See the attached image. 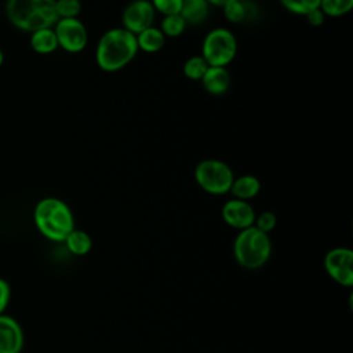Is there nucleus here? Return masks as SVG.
I'll return each mask as SVG.
<instances>
[{
	"label": "nucleus",
	"mask_w": 353,
	"mask_h": 353,
	"mask_svg": "<svg viewBox=\"0 0 353 353\" xmlns=\"http://www.w3.org/2000/svg\"><path fill=\"white\" fill-rule=\"evenodd\" d=\"M137 37L124 28L106 30L95 48V62L103 72H117L125 68L138 54Z\"/></svg>",
	"instance_id": "f257e3e1"
},
{
	"label": "nucleus",
	"mask_w": 353,
	"mask_h": 353,
	"mask_svg": "<svg viewBox=\"0 0 353 353\" xmlns=\"http://www.w3.org/2000/svg\"><path fill=\"white\" fill-rule=\"evenodd\" d=\"M4 11L10 23L26 33L52 28L58 21L55 0H7Z\"/></svg>",
	"instance_id": "f03ea898"
},
{
	"label": "nucleus",
	"mask_w": 353,
	"mask_h": 353,
	"mask_svg": "<svg viewBox=\"0 0 353 353\" xmlns=\"http://www.w3.org/2000/svg\"><path fill=\"white\" fill-rule=\"evenodd\" d=\"M33 222L40 234L51 241H63L74 229L70 207L58 197H44L33 210Z\"/></svg>",
	"instance_id": "7ed1b4c3"
},
{
	"label": "nucleus",
	"mask_w": 353,
	"mask_h": 353,
	"mask_svg": "<svg viewBox=\"0 0 353 353\" xmlns=\"http://www.w3.org/2000/svg\"><path fill=\"white\" fill-rule=\"evenodd\" d=\"M272 254V243L268 233L255 226L239 232L233 241V255L236 262L248 270H255L266 265Z\"/></svg>",
	"instance_id": "20e7f679"
},
{
	"label": "nucleus",
	"mask_w": 353,
	"mask_h": 353,
	"mask_svg": "<svg viewBox=\"0 0 353 353\" xmlns=\"http://www.w3.org/2000/svg\"><path fill=\"white\" fill-rule=\"evenodd\" d=\"M194 181L207 193L214 196L226 194L234 179L233 170L222 160L205 159L194 167Z\"/></svg>",
	"instance_id": "39448f33"
},
{
	"label": "nucleus",
	"mask_w": 353,
	"mask_h": 353,
	"mask_svg": "<svg viewBox=\"0 0 353 353\" xmlns=\"http://www.w3.org/2000/svg\"><path fill=\"white\" fill-rule=\"evenodd\" d=\"M237 54V40L232 30L226 28L211 29L201 44V57L208 66L226 68Z\"/></svg>",
	"instance_id": "423d86ee"
},
{
	"label": "nucleus",
	"mask_w": 353,
	"mask_h": 353,
	"mask_svg": "<svg viewBox=\"0 0 353 353\" xmlns=\"http://www.w3.org/2000/svg\"><path fill=\"white\" fill-rule=\"evenodd\" d=\"M58 47L70 54L81 52L88 43V30L79 18H62L52 26Z\"/></svg>",
	"instance_id": "0eeeda50"
},
{
	"label": "nucleus",
	"mask_w": 353,
	"mask_h": 353,
	"mask_svg": "<svg viewBox=\"0 0 353 353\" xmlns=\"http://www.w3.org/2000/svg\"><path fill=\"white\" fill-rule=\"evenodd\" d=\"M324 269L335 283L350 287L353 284V251L346 247L330 250L324 256Z\"/></svg>",
	"instance_id": "6e6552de"
},
{
	"label": "nucleus",
	"mask_w": 353,
	"mask_h": 353,
	"mask_svg": "<svg viewBox=\"0 0 353 353\" xmlns=\"http://www.w3.org/2000/svg\"><path fill=\"white\" fill-rule=\"evenodd\" d=\"M156 11L150 0H132L125 6L121 14L123 28L132 34H138L142 30L153 26Z\"/></svg>",
	"instance_id": "1a4fd4ad"
},
{
	"label": "nucleus",
	"mask_w": 353,
	"mask_h": 353,
	"mask_svg": "<svg viewBox=\"0 0 353 353\" xmlns=\"http://www.w3.org/2000/svg\"><path fill=\"white\" fill-rule=\"evenodd\" d=\"M221 215L226 225L237 230H243L250 226H254L256 212L248 201L230 199L222 205Z\"/></svg>",
	"instance_id": "9d476101"
},
{
	"label": "nucleus",
	"mask_w": 353,
	"mask_h": 353,
	"mask_svg": "<svg viewBox=\"0 0 353 353\" xmlns=\"http://www.w3.org/2000/svg\"><path fill=\"white\" fill-rule=\"evenodd\" d=\"M25 335L21 324L11 316L0 314V353H21Z\"/></svg>",
	"instance_id": "9b49d317"
},
{
	"label": "nucleus",
	"mask_w": 353,
	"mask_h": 353,
	"mask_svg": "<svg viewBox=\"0 0 353 353\" xmlns=\"http://www.w3.org/2000/svg\"><path fill=\"white\" fill-rule=\"evenodd\" d=\"M200 81L208 94L223 95L230 87L232 77L228 68L208 66Z\"/></svg>",
	"instance_id": "f8f14e48"
},
{
	"label": "nucleus",
	"mask_w": 353,
	"mask_h": 353,
	"mask_svg": "<svg viewBox=\"0 0 353 353\" xmlns=\"http://www.w3.org/2000/svg\"><path fill=\"white\" fill-rule=\"evenodd\" d=\"M259 192H261V181L255 175H250V174H245L237 178L234 176L229 190L233 199H239L244 201H250L251 199L256 197Z\"/></svg>",
	"instance_id": "ddd939ff"
},
{
	"label": "nucleus",
	"mask_w": 353,
	"mask_h": 353,
	"mask_svg": "<svg viewBox=\"0 0 353 353\" xmlns=\"http://www.w3.org/2000/svg\"><path fill=\"white\" fill-rule=\"evenodd\" d=\"M210 12V3L207 0H182L181 17L185 19L186 25H200L203 23Z\"/></svg>",
	"instance_id": "4468645a"
},
{
	"label": "nucleus",
	"mask_w": 353,
	"mask_h": 353,
	"mask_svg": "<svg viewBox=\"0 0 353 353\" xmlns=\"http://www.w3.org/2000/svg\"><path fill=\"white\" fill-rule=\"evenodd\" d=\"M30 47L34 52L47 55L58 48V40L54 28H43L30 33Z\"/></svg>",
	"instance_id": "2eb2a0df"
},
{
	"label": "nucleus",
	"mask_w": 353,
	"mask_h": 353,
	"mask_svg": "<svg viewBox=\"0 0 353 353\" xmlns=\"http://www.w3.org/2000/svg\"><path fill=\"white\" fill-rule=\"evenodd\" d=\"M225 18L232 23H241L252 19L256 15V7L247 0H234L222 7Z\"/></svg>",
	"instance_id": "dca6fc26"
},
{
	"label": "nucleus",
	"mask_w": 353,
	"mask_h": 353,
	"mask_svg": "<svg viewBox=\"0 0 353 353\" xmlns=\"http://www.w3.org/2000/svg\"><path fill=\"white\" fill-rule=\"evenodd\" d=\"M135 37H137L138 50H142L148 54L159 52L165 44L164 33L160 30V28H156V26H150L142 30L141 33L135 34Z\"/></svg>",
	"instance_id": "f3484780"
},
{
	"label": "nucleus",
	"mask_w": 353,
	"mask_h": 353,
	"mask_svg": "<svg viewBox=\"0 0 353 353\" xmlns=\"http://www.w3.org/2000/svg\"><path fill=\"white\" fill-rule=\"evenodd\" d=\"M63 243H65L68 251L76 256L87 255L92 248L91 236L87 232H84L81 229H76V228L66 236Z\"/></svg>",
	"instance_id": "a211bd4d"
},
{
	"label": "nucleus",
	"mask_w": 353,
	"mask_h": 353,
	"mask_svg": "<svg viewBox=\"0 0 353 353\" xmlns=\"http://www.w3.org/2000/svg\"><path fill=\"white\" fill-rule=\"evenodd\" d=\"M320 10L327 17H343L353 8V0H320Z\"/></svg>",
	"instance_id": "6ab92c4d"
},
{
	"label": "nucleus",
	"mask_w": 353,
	"mask_h": 353,
	"mask_svg": "<svg viewBox=\"0 0 353 353\" xmlns=\"http://www.w3.org/2000/svg\"><path fill=\"white\" fill-rule=\"evenodd\" d=\"M208 69V63L201 55H192L189 57L182 66L183 76L190 80H201L205 70Z\"/></svg>",
	"instance_id": "aec40b11"
},
{
	"label": "nucleus",
	"mask_w": 353,
	"mask_h": 353,
	"mask_svg": "<svg viewBox=\"0 0 353 353\" xmlns=\"http://www.w3.org/2000/svg\"><path fill=\"white\" fill-rule=\"evenodd\" d=\"M186 26L188 25L185 19L181 17V14H172L163 17L160 30L164 33L165 37H178L185 32Z\"/></svg>",
	"instance_id": "412c9836"
},
{
	"label": "nucleus",
	"mask_w": 353,
	"mask_h": 353,
	"mask_svg": "<svg viewBox=\"0 0 353 353\" xmlns=\"http://www.w3.org/2000/svg\"><path fill=\"white\" fill-rule=\"evenodd\" d=\"M55 12L58 19L77 18L81 12L80 0H55Z\"/></svg>",
	"instance_id": "4be33fe9"
},
{
	"label": "nucleus",
	"mask_w": 353,
	"mask_h": 353,
	"mask_svg": "<svg viewBox=\"0 0 353 353\" xmlns=\"http://www.w3.org/2000/svg\"><path fill=\"white\" fill-rule=\"evenodd\" d=\"M281 6L296 15H306L309 11L320 6V0H280Z\"/></svg>",
	"instance_id": "5701e85b"
},
{
	"label": "nucleus",
	"mask_w": 353,
	"mask_h": 353,
	"mask_svg": "<svg viewBox=\"0 0 353 353\" xmlns=\"http://www.w3.org/2000/svg\"><path fill=\"white\" fill-rule=\"evenodd\" d=\"M276 225H277V216L272 211L261 212L259 215L255 216V221H254V226L268 234L276 228Z\"/></svg>",
	"instance_id": "b1692460"
},
{
	"label": "nucleus",
	"mask_w": 353,
	"mask_h": 353,
	"mask_svg": "<svg viewBox=\"0 0 353 353\" xmlns=\"http://www.w3.org/2000/svg\"><path fill=\"white\" fill-rule=\"evenodd\" d=\"M153 8L156 12L165 15H172V14H179L182 0H150Z\"/></svg>",
	"instance_id": "393cba45"
},
{
	"label": "nucleus",
	"mask_w": 353,
	"mask_h": 353,
	"mask_svg": "<svg viewBox=\"0 0 353 353\" xmlns=\"http://www.w3.org/2000/svg\"><path fill=\"white\" fill-rule=\"evenodd\" d=\"M11 299V287L7 280L0 277V314H3Z\"/></svg>",
	"instance_id": "a878e982"
},
{
	"label": "nucleus",
	"mask_w": 353,
	"mask_h": 353,
	"mask_svg": "<svg viewBox=\"0 0 353 353\" xmlns=\"http://www.w3.org/2000/svg\"><path fill=\"white\" fill-rule=\"evenodd\" d=\"M305 18H306L307 23H309L310 26H314V28L321 26V25L324 23V21H325V15H324L323 11L320 10V7H317V8L312 10V11H309V12L305 15Z\"/></svg>",
	"instance_id": "bb28decb"
},
{
	"label": "nucleus",
	"mask_w": 353,
	"mask_h": 353,
	"mask_svg": "<svg viewBox=\"0 0 353 353\" xmlns=\"http://www.w3.org/2000/svg\"><path fill=\"white\" fill-rule=\"evenodd\" d=\"M210 3V6H215V7H225L226 4L234 1V0H207Z\"/></svg>",
	"instance_id": "cd10ccee"
},
{
	"label": "nucleus",
	"mask_w": 353,
	"mask_h": 353,
	"mask_svg": "<svg viewBox=\"0 0 353 353\" xmlns=\"http://www.w3.org/2000/svg\"><path fill=\"white\" fill-rule=\"evenodd\" d=\"M3 62H4V52H3V50L0 48V66L3 65Z\"/></svg>",
	"instance_id": "c85d7f7f"
}]
</instances>
